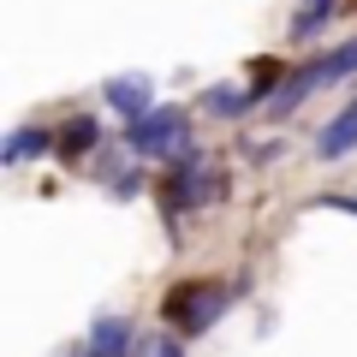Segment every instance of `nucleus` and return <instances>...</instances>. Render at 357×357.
<instances>
[{
  "instance_id": "obj_1",
  "label": "nucleus",
  "mask_w": 357,
  "mask_h": 357,
  "mask_svg": "<svg viewBox=\"0 0 357 357\" xmlns=\"http://www.w3.org/2000/svg\"><path fill=\"white\" fill-rule=\"evenodd\" d=\"M227 304H232V292L220 280H178L173 292H167L161 316L173 321L178 333H208L220 316H227Z\"/></svg>"
},
{
  "instance_id": "obj_2",
  "label": "nucleus",
  "mask_w": 357,
  "mask_h": 357,
  "mask_svg": "<svg viewBox=\"0 0 357 357\" xmlns=\"http://www.w3.org/2000/svg\"><path fill=\"white\" fill-rule=\"evenodd\" d=\"M126 149L131 155H185V149H197L191 143V114L185 107H155L149 119H137V126L126 131Z\"/></svg>"
},
{
  "instance_id": "obj_3",
  "label": "nucleus",
  "mask_w": 357,
  "mask_h": 357,
  "mask_svg": "<svg viewBox=\"0 0 357 357\" xmlns=\"http://www.w3.org/2000/svg\"><path fill=\"white\" fill-rule=\"evenodd\" d=\"M107 107H114V114H126L131 126H137V119H149L155 114V84L143 72H131V77H107Z\"/></svg>"
},
{
  "instance_id": "obj_4",
  "label": "nucleus",
  "mask_w": 357,
  "mask_h": 357,
  "mask_svg": "<svg viewBox=\"0 0 357 357\" xmlns=\"http://www.w3.org/2000/svg\"><path fill=\"white\" fill-rule=\"evenodd\" d=\"M351 149H357V102L340 107V114L321 126V137H316V155H321V161H340V155H351Z\"/></svg>"
},
{
  "instance_id": "obj_5",
  "label": "nucleus",
  "mask_w": 357,
  "mask_h": 357,
  "mask_svg": "<svg viewBox=\"0 0 357 357\" xmlns=\"http://www.w3.org/2000/svg\"><path fill=\"white\" fill-rule=\"evenodd\" d=\"M304 77H310V84H345V77H357V36L351 42H340V48H333V54H321V60H310L304 66Z\"/></svg>"
},
{
  "instance_id": "obj_6",
  "label": "nucleus",
  "mask_w": 357,
  "mask_h": 357,
  "mask_svg": "<svg viewBox=\"0 0 357 357\" xmlns=\"http://www.w3.org/2000/svg\"><path fill=\"white\" fill-rule=\"evenodd\" d=\"M96 143H102V126H96V114H77V119H66V126L54 131V149H60L66 161H84Z\"/></svg>"
},
{
  "instance_id": "obj_7",
  "label": "nucleus",
  "mask_w": 357,
  "mask_h": 357,
  "mask_svg": "<svg viewBox=\"0 0 357 357\" xmlns=\"http://www.w3.org/2000/svg\"><path fill=\"white\" fill-rule=\"evenodd\" d=\"M131 351V321L126 316H96L89 328V357H126Z\"/></svg>"
},
{
  "instance_id": "obj_8",
  "label": "nucleus",
  "mask_w": 357,
  "mask_h": 357,
  "mask_svg": "<svg viewBox=\"0 0 357 357\" xmlns=\"http://www.w3.org/2000/svg\"><path fill=\"white\" fill-rule=\"evenodd\" d=\"M250 107H256V89H238V84L203 89V114H215V119H244Z\"/></svg>"
},
{
  "instance_id": "obj_9",
  "label": "nucleus",
  "mask_w": 357,
  "mask_h": 357,
  "mask_svg": "<svg viewBox=\"0 0 357 357\" xmlns=\"http://www.w3.org/2000/svg\"><path fill=\"white\" fill-rule=\"evenodd\" d=\"M48 143H54V137H48L42 126H18L13 137L0 143V161H6V167H24L30 155H48Z\"/></svg>"
},
{
  "instance_id": "obj_10",
  "label": "nucleus",
  "mask_w": 357,
  "mask_h": 357,
  "mask_svg": "<svg viewBox=\"0 0 357 357\" xmlns=\"http://www.w3.org/2000/svg\"><path fill=\"white\" fill-rule=\"evenodd\" d=\"M328 18H333V0H310L304 13H298V24H292V36H298V42H310V36H321V30H328Z\"/></svg>"
},
{
  "instance_id": "obj_11",
  "label": "nucleus",
  "mask_w": 357,
  "mask_h": 357,
  "mask_svg": "<svg viewBox=\"0 0 357 357\" xmlns=\"http://www.w3.org/2000/svg\"><path fill=\"white\" fill-rule=\"evenodd\" d=\"M143 357H185V345L161 333V340H149V345H143Z\"/></svg>"
},
{
  "instance_id": "obj_12",
  "label": "nucleus",
  "mask_w": 357,
  "mask_h": 357,
  "mask_svg": "<svg viewBox=\"0 0 357 357\" xmlns=\"http://www.w3.org/2000/svg\"><path fill=\"white\" fill-rule=\"evenodd\" d=\"M316 208H345V215H357V197H321Z\"/></svg>"
}]
</instances>
